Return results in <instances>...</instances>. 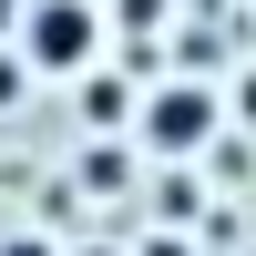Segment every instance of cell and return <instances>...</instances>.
<instances>
[{
	"mask_svg": "<svg viewBox=\"0 0 256 256\" xmlns=\"http://www.w3.org/2000/svg\"><path fill=\"white\" fill-rule=\"evenodd\" d=\"M20 82H31V62H20V52H0V113L20 102Z\"/></svg>",
	"mask_w": 256,
	"mask_h": 256,
	"instance_id": "cell-4",
	"label": "cell"
},
{
	"mask_svg": "<svg viewBox=\"0 0 256 256\" xmlns=\"http://www.w3.org/2000/svg\"><path fill=\"white\" fill-rule=\"evenodd\" d=\"M0 256H52V246H41V236H10V246H0Z\"/></svg>",
	"mask_w": 256,
	"mask_h": 256,
	"instance_id": "cell-5",
	"label": "cell"
},
{
	"mask_svg": "<svg viewBox=\"0 0 256 256\" xmlns=\"http://www.w3.org/2000/svg\"><path fill=\"white\" fill-rule=\"evenodd\" d=\"M144 144H154V154H205V144H216V92H205V82H164V92L144 102Z\"/></svg>",
	"mask_w": 256,
	"mask_h": 256,
	"instance_id": "cell-2",
	"label": "cell"
},
{
	"mask_svg": "<svg viewBox=\"0 0 256 256\" xmlns=\"http://www.w3.org/2000/svg\"><path fill=\"white\" fill-rule=\"evenodd\" d=\"M0 31H10V0H0Z\"/></svg>",
	"mask_w": 256,
	"mask_h": 256,
	"instance_id": "cell-7",
	"label": "cell"
},
{
	"mask_svg": "<svg viewBox=\"0 0 256 256\" xmlns=\"http://www.w3.org/2000/svg\"><path fill=\"white\" fill-rule=\"evenodd\" d=\"M82 113H92V123H123L134 92H123V82H82Z\"/></svg>",
	"mask_w": 256,
	"mask_h": 256,
	"instance_id": "cell-3",
	"label": "cell"
},
{
	"mask_svg": "<svg viewBox=\"0 0 256 256\" xmlns=\"http://www.w3.org/2000/svg\"><path fill=\"white\" fill-rule=\"evenodd\" d=\"M246 123H256V82H246Z\"/></svg>",
	"mask_w": 256,
	"mask_h": 256,
	"instance_id": "cell-6",
	"label": "cell"
},
{
	"mask_svg": "<svg viewBox=\"0 0 256 256\" xmlns=\"http://www.w3.org/2000/svg\"><path fill=\"white\" fill-rule=\"evenodd\" d=\"M102 52V10L92 0H31L20 10V62L31 72H92Z\"/></svg>",
	"mask_w": 256,
	"mask_h": 256,
	"instance_id": "cell-1",
	"label": "cell"
}]
</instances>
